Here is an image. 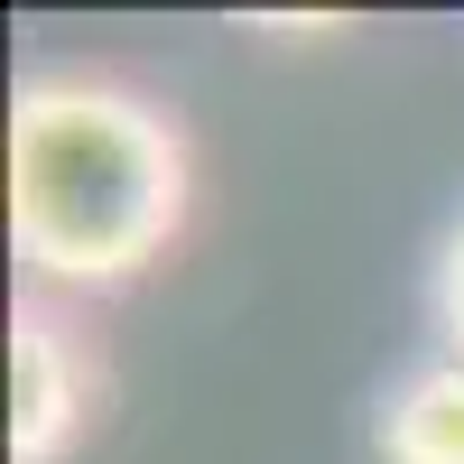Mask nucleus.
<instances>
[{"label": "nucleus", "mask_w": 464, "mask_h": 464, "mask_svg": "<svg viewBox=\"0 0 464 464\" xmlns=\"http://www.w3.org/2000/svg\"><path fill=\"white\" fill-rule=\"evenodd\" d=\"M186 130L111 74H28L10 102V242L47 288H121L186 232Z\"/></svg>", "instance_id": "nucleus-1"}, {"label": "nucleus", "mask_w": 464, "mask_h": 464, "mask_svg": "<svg viewBox=\"0 0 464 464\" xmlns=\"http://www.w3.org/2000/svg\"><path fill=\"white\" fill-rule=\"evenodd\" d=\"M381 464H464V362H428L391 391Z\"/></svg>", "instance_id": "nucleus-3"}, {"label": "nucleus", "mask_w": 464, "mask_h": 464, "mask_svg": "<svg viewBox=\"0 0 464 464\" xmlns=\"http://www.w3.org/2000/svg\"><path fill=\"white\" fill-rule=\"evenodd\" d=\"M437 334H446V362H464V223L446 232V260H437Z\"/></svg>", "instance_id": "nucleus-4"}, {"label": "nucleus", "mask_w": 464, "mask_h": 464, "mask_svg": "<svg viewBox=\"0 0 464 464\" xmlns=\"http://www.w3.org/2000/svg\"><path fill=\"white\" fill-rule=\"evenodd\" d=\"M93 418V353L56 306L10 316V464H65Z\"/></svg>", "instance_id": "nucleus-2"}]
</instances>
